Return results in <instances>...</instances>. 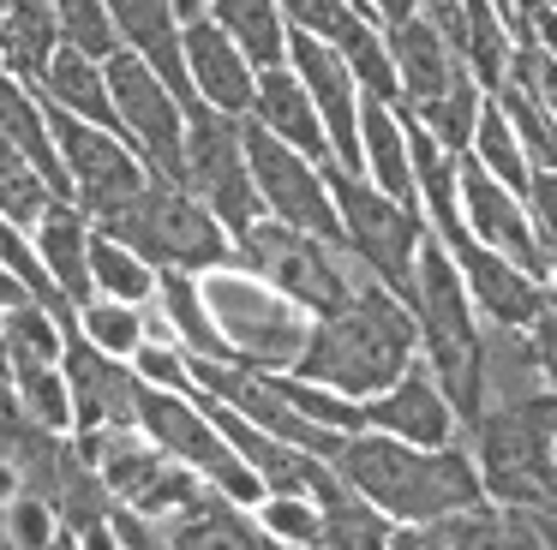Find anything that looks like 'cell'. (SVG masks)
Returning a JSON list of instances; mask_svg holds the SVG:
<instances>
[{"mask_svg":"<svg viewBox=\"0 0 557 550\" xmlns=\"http://www.w3.org/2000/svg\"><path fill=\"white\" fill-rule=\"evenodd\" d=\"M54 550H78V545H73V533H61V538H54Z\"/></svg>","mask_w":557,"mask_h":550,"instance_id":"obj_54","label":"cell"},{"mask_svg":"<svg viewBox=\"0 0 557 550\" xmlns=\"http://www.w3.org/2000/svg\"><path fill=\"white\" fill-rule=\"evenodd\" d=\"M37 96L49 108H61V114L73 120H90V126H109L121 132V120H114V102H109V78H102V60L78 54V48H54L49 72L37 78Z\"/></svg>","mask_w":557,"mask_h":550,"instance_id":"obj_27","label":"cell"},{"mask_svg":"<svg viewBox=\"0 0 557 550\" xmlns=\"http://www.w3.org/2000/svg\"><path fill=\"white\" fill-rule=\"evenodd\" d=\"M234 263L252 270L258 282H270L276 293H288L300 311L312 317H330L342 311L354 293H360L366 270L342 239H318V234H300L288 222H270L258 215L240 239H234Z\"/></svg>","mask_w":557,"mask_h":550,"instance_id":"obj_5","label":"cell"},{"mask_svg":"<svg viewBox=\"0 0 557 550\" xmlns=\"http://www.w3.org/2000/svg\"><path fill=\"white\" fill-rule=\"evenodd\" d=\"M324 179H330V198H336V215H342V246L360 258V270L372 282H384L408 305L413 263H420V246H425V215L396 203L389 191H377L366 174H354L342 162H324Z\"/></svg>","mask_w":557,"mask_h":550,"instance_id":"obj_7","label":"cell"},{"mask_svg":"<svg viewBox=\"0 0 557 550\" xmlns=\"http://www.w3.org/2000/svg\"><path fill=\"white\" fill-rule=\"evenodd\" d=\"M54 24H61V42L78 48L90 60L121 54V30L109 18V0H54Z\"/></svg>","mask_w":557,"mask_h":550,"instance_id":"obj_41","label":"cell"},{"mask_svg":"<svg viewBox=\"0 0 557 550\" xmlns=\"http://www.w3.org/2000/svg\"><path fill=\"white\" fill-rule=\"evenodd\" d=\"M205 18L216 24V30H228L234 48H240L258 72L288 60V18H282L276 0H205Z\"/></svg>","mask_w":557,"mask_h":550,"instance_id":"obj_30","label":"cell"},{"mask_svg":"<svg viewBox=\"0 0 557 550\" xmlns=\"http://www.w3.org/2000/svg\"><path fill=\"white\" fill-rule=\"evenodd\" d=\"M162 533H169L174 550H288L258 526V514L246 502L222 497L216 485H205L174 521H162Z\"/></svg>","mask_w":557,"mask_h":550,"instance_id":"obj_20","label":"cell"},{"mask_svg":"<svg viewBox=\"0 0 557 550\" xmlns=\"http://www.w3.org/2000/svg\"><path fill=\"white\" fill-rule=\"evenodd\" d=\"M389 550H456V545L444 538L437 521H425V526H396V533H389Z\"/></svg>","mask_w":557,"mask_h":550,"instance_id":"obj_51","label":"cell"},{"mask_svg":"<svg viewBox=\"0 0 557 550\" xmlns=\"http://www.w3.org/2000/svg\"><path fill=\"white\" fill-rule=\"evenodd\" d=\"M258 126L270 132V138L294 143L300 155H312V162H330V138H324V120H318L312 96H306V84L294 78V66L282 60V66H264L258 72V90H252V114Z\"/></svg>","mask_w":557,"mask_h":550,"instance_id":"obj_23","label":"cell"},{"mask_svg":"<svg viewBox=\"0 0 557 550\" xmlns=\"http://www.w3.org/2000/svg\"><path fill=\"white\" fill-rule=\"evenodd\" d=\"M480 395L485 407L528 401V395H552L540 377L528 329H504V323H480Z\"/></svg>","mask_w":557,"mask_h":550,"instance_id":"obj_26","label":"cell"},{"mask_svg":"<svg viewBox=\"0 0 557 550\" xmlns=\"http://www.w3.org/2000/svg\"><path fill=\"white\" fill-rule=\"evenodd\" d=\"M181 179L222 227L228 239H240L246 227L264 215L258 203V186H252V167H246V143H240V120L234 114H216V108L198 102L186 114V143H181Z\"/></svg>","mask_w":557,"mask_h":550,"instance_id":"obj_9","label":"cell"},{"mask_svg":"<svg viewBox=\"0 0 557 550\" xmlns=\"http://www.w3.org/2000/svg\"><path fill=\"white\" fill-rule=\"evenodd\" d=\"M366 407V430H384V437L420 442V449H444V442H461V418L449 407V395L437 389L432 365L413 359L389 389H377Z\"/></svg>","mask_w":557,"mask_h":550,"instance_id":"obj_16","label":"cell"},{"mask_svg":"<svg viewBox=\"0 0 557 550\" xmlns=\"http://www.w3.org/2000/svg\"><path fill=\"white\" fill-rule=\"evenodd\" d=\"M252 514L276 545H288V550H312L318 545V502L312 497H276V490H270Z\"/></svg>","mask_w":557,"mask_h":550,"instance_id":"obj_43","label":"cell"},{"mask_svg":"<svg viewBox=\"0 0 557 550\" xmlns=\"http://www.w3.org/2000/svg\"><path fill=\"white\" fill-rule=\"evenodd\" d=\"M102 78H109V102L121 120V138L133 143L150 162V174H181V143H186V114L193 108L174 96V84L162 72H150L133 48L102 60Z\"/></svg>","mask_w":557,"mask_h":550,"instance_id":"obj_12","label":"cell"},{"mask_svg":"<svg viewBox=\"0 0 557 550\" xmlns=\"http://www.w3.org/2000/svg\"><path fill=\"white\" fill-rule=\"evenodd\" d=\"M54 48H61L54 0H0V66L13 78L37 84L49 72Z\"/></svg>","mask_w":557,"mask_h":550,"instance_id":"obj_28","label":"cell"},{"mask_svg":"<svg viewBox=\"0 0 557 550\" xmlns=\"http://www.w3.org/2000/svg\"><path fill=\"white\" fill-rule=\"evenodd\" d=\"M528 341H533V359H540V377H545V389L557 395V293H545L540 317L528 323Z\"/></svg>","mask_w":557,"mask_h":550,"instance_id":"obj_48","label":"cell"},{"mask_svg":"<svg viewBox=\"0 0 557 550\" xmlns=\"http://www.w3.org/2000/svg\"><path fill=\"white\" fill-rule=\"evenodd\" d=\"M468 155H473V162H480L492 179H504L509 191H528V174H533V167H528V150H521V138H516V126H509V114L497 108V96H485Z\"/></svg>","mask_w":557,"mask_h":550,"instance_id":"obj_35","label":"cell"},{"mask_svg":"<svg viewBox=\"0 0 557 550\" xmlns=\"http://www.w3.org/2000/svg\"><path fill=\"white\" fill-rule=\"evenodd\" d=\"M0 329H7V305H0Z\"/></svg>","mask_w":557,"mask_h":550,"instance_id":"obj_56","label":"cell"},{"mask_svg":"<svg viewBox=\"0 0 557 550\" xmlns=\"http://www.w3.org/2000/svg\"><path fill=\"white\" fill-rule=\"evenodd\" d=\"M157 263H145L133 246H121L114 234H90V287L102 299H126V305H150L157 299Z\"/></svg>","mask_w":557,"mask_h":550,"instance_id":"obj_33","label":"cell"},{"mask_svg":"<svg viewBox=\"0 0 557 550\" xmlns=\"http://www.w3.org/2000/svg\"><path fill=\"white\" fill-rule=\"evenodd\" d=\"M42 108H49V102H42ZM49 132H54V150H61L73 203L90 215V222L126 210V203L145 191L150 162L121 138V132L90 126V120H73V114H61V108H49Z\"/></svg>","mask_w":557,"mask_h":550,"instance_id":"obj_10","label":"cell"},{"mask_svg":"<svg viewBox=\"0 0 557 550\" xmlns=\"http://www.w3.org/2000/svg\"><path fill=\"white\" fill-rule=\"evenodd\" d=\"M138 430H145L150 442H157L169 461L193 466L205 485H216L222 497L246 502V509H258L264 502V485H258V473L234 454V442L216 430V418L198 407V395H174V389H150L138 395Z\"/></svg>","mask_w":557,"mask_h":550,"instance_id":"obj_8","label":"cell"},{"mask_svg":"<svg viewBox=\"0 0 557 550\" xmlns=\"http://www.w3.org/2000/svg\"><path fill=\"white\" fill-rule=\"evenodd\" d=\"M288 30H306V36H324L336 42V30L354 18V0H276Z\"/></svg>","mask_w":557,"mask_h":550,"instance_id":"obj_46","label":"cell"},{"mask_svg":"<svg viewBox=\"0 0 557 550\" xmlns=\"http://www.w3.org/2000/svg\"><path fill=\"white\" fill-rule=\"evenodd\" d=\"M126 365H133L138 383H150V389H174V395H193L198 389V383H193V359H186L181 341H157V335H145Z\"/></svg>","mask_w":557,"mask_h":550,"instance_id":"obj_44","label":"cell"},{"mask_svg":"<svg viewBox=\"0 0 557 550\" xmlns=\"http://www.w3.org/2000/svg\"><path fill=\"white\" fill-rule=\"evenodd\" d=\"M497 108L509 114V126H516L521 150H528V167H557V108L540 102V96L516 90V84H504V90H492Z\"/></svg>","mask_w":557,"mask_h":550,"instance_id":"obj_38","label":"cell"},{"mask_svg":"<svg viewBox=\"0 0 557 550\" xmlns=\"http://www.w3.org/2000/svg\"><path fill=\"white\" fill-rule=\"evenodd\" d=\"M336 54H342V66L354 72V84H360L366 102H401L396 60H389V36L377 30L372 18H360V12H354V18L336 30Z\"/></svg>","mask_w":557,"mask_h":550,"instance_id":"obj_32","label":"cell"},{"mask_svg":"<svg viewBox=\"0 0 557 550\" xmlns=\"http://www.w3.org/2000/svg\"><path fill=\"white\" fill-rule=\"evenodd\" d=\"M456 186H461V222H468V239L504 251L509 263H521V270H533L545 282V275H552V246H545L540 227H533L528 198L509 191L504 179H492L473 155H456Z\"/></svg>","mask_w":557,"mask_h":550,"instance_id":"obj_13","label":"cell"},{"mask_svg":"<svg viewBox=\"0 0 557 550\" xmlns=\"http://www.w3.org/2000/svg\"><path fill=\"white\" fill-rule=\"evenodd\" d=\"M449 251H456V270H461V282H468V299H473V311H480V323L528 329V323L540 317L552 282H540L533 270L509 263L504 251L480 246V239H461V246H449Z\"/></svg>","mask_w":557,"mask_h":550,"instance_id":"obj_17","label":"cell"},{"mask_svg":"<svg viewBox=\"0 0 557 550\" xmlns=\"http://www.w3.org/2000/svg\"><path fill=\"white\" fill-rule=\"evenodd\" d=\"M198 490H205V478H198L193 466L169 461V466H162V473L150 478L145 490H138L133 502H121V509H133V514H145V521H157V526H162V521H174V514H181L186 502L198 497Z\"/></svg>","mask_w":557,"mask_h":550,"instance_id":"obj_42","label":"cell"},{"mask_svg":"<svg viewBox=\"0 0 557 550\" xmlns=\"http://www.w3.org/2000/svg\"><path fill=\"white\" fill-rule=\"evenodd\" d=\"M509 54H516V30L497 0H461V66L480 78V90H504Z\"/></svg>","mask_w":557,"mask_h":550,"instance_id":"obj_31","label":"cell"},{"mask_svg":"<svg viewBox=\"0 0 557 550\" xmlns=\"http://www.w3.org/2000/svg\"><path fill=\"white\" fill-rule=\"evenodd\" d=\"M49 203H54V186L13 150V143L0 138V215L18 222V227H37Z\"/></svg>","mask_w":557,"mask_h":550,"instance_id":"obj_39","label":"cell"},{"mask_svg":"<svg viewBox=\"0 0 557 550\" xmlns=\"http://www.w3.org/2000/svg\"><path fill=\"white\" fill-rule=\"evenodd\" d=\"M114 533H121V550H174L169 533H162L157 521H145V514L121 509V502H114Z\"/></svg>","mask_w":557,"mask_h":550,"instance_id":"obj_49","label":"cell"},{"mask_svg":"<svg viewBox=\"0 0 557 550\" xmlns=\"http://www.w3.org/2000/svg\"><path fill=\"white\" fill-rule=\"evenodd\" d=\"M384 36H389V60H396V84H401V102H396L401 114H420L425 102H437L456 84V72H468L461 54L425 18H408Z\"/></svg>","mask_w":557,"mask_h":550,"instance_id":"obj_21","label":"cell"},{"mask_svg":"<svg viewBox=\"0 0 557 550\" xmlns=\"http://www.w3.org/2000/svg\"><path fill=\"white\" fill-rule=\"evenodd\" d=\"M109 18L121 30V48H133L150 72H162L174 84V96L186 108H198L193 78H186V48H181L186 18L174 12V0H109Z\"/></svg>","mask_w":557,"mask_h":550,"instance_id":"obj_19","label":"cell"},{"mask_svg":"<svg viewBox=\"0 0 557 550\" xmlns=\"http://www.w3.org/2000/svg\"><path fill=\"white\" fill-rule=\"evenodd\" d=\"M78 335H85L90 347H102V353H114V359H133L138 353V341L150 335V323H145V305H126V299H85L78 305Z\"/></svg>","mask_w":557,"mask_h":550,"instance_id":"obj_37","label":"cell"},{"mask_svg":"<svg viewBox=\"0 0 557 550\" xmlns=\"http://www.w3.org/2000/svg\"><path fill=\"white\" fill-rule=\"evenodd\" d=\"M288 66H294V78L306 84L318 120H324L330 162H342V167L360 174V102L366 96H360V84H354V72L342 66L336 42L306 36V30H288Z\"/></svg>","mask_w":557,"mask_h":550,"instance_id":"obj_14","label":"cell"},{"mask_svg":"<svg viewBox=\"0 0 557 550\" xmlns=\"http://www.w3.org/2000/svg\"><path fill=\"white\" fill-rule=\"evenodd\" d=\"M0 550H25V545L13 538V526H7V502H0Z\"/></svg>","mask_w":557,"mask_h":550,"instance_id":"obj_52","label":"cell"},{"mask_svg":"<svg viewBox=\"0 0 557 550\" xmlns=\"http://www.w3.org/2000/svg\"><path fill=\"white\" fill-rule=\"evenodd\" d=\"M13 389L25 401V413L37 418L42 430H73V389H66L61 365H18Z\"/></svg>","mask_w":557,"mask_h":550,"instance_id":"obj_40","label":"cell"},{"mask_svg":"<svg viewBox=\"0 0 557 550\" xmlns=\"http://www.w3.org/2000/svg\"><path fill=\"white\" fill-rule=\"evenodd\" d=\"M330 466H336L342 485H354L366 502H377L396 526H425V521H444L456 509L485 502L468 442L420 449V442L384 437V430H354L330 454Z\"/></svg>","mask_w":557,"mask_h":550,"instance_id":"obj_1","label":"cell"},{"mask_svg":"<svg viewBox=\"0 0 557 550\" xmlns=\"http://www.w3.org/2000/svg\"><path fill=\"white\" fill-rule=\"evenodd\" d=\"M354 12H360V18H372L377 30H396V24L420 18V0H354Z\"/></svg>","mask_w":557,"mask_h":550,"instance_id":"obj_50","label":"cell"},{"mask_svg":"<svg viewBox=\"0 0 557 550\" xmlns=\"http://www.w3.org/2000/svg\"><path fill=\"white\" fill-rule=\"evenodd\" d=\"M174 12H181V18L193 24V18H205V0H174Z\"/></svg>","mask_w":557,"mask_h":550,"instance_id":"obj_53","label":"cell"},{"mask_svg":"<svg viewBox=\"0 0 557 550\" xmlns=\"http://www.w3.org/2000/svg\"><path fill=\"white\" fill-rule=\"evenodd\" d=\"M389 533H396V521L377 502H366L354 485L330 478L318 490V545L312 550H389Z\"/></svg>","mask_w":557,"mask_h":550,"instance_id":"obj_29","label":"cell"},{"mask_svg":"<svg viewBox=\"0 0 557 550\" xmlns=\"http://www.w3.org/2000/svg\"><path fill=\"white\" fill-rule=\"evenodd\" d=\"M360 174L396 203L420 210L413 191V155H408V120L396 102H360Z\"/></svg>","mask_w":557,"mask_h":550,"instance_id":"obj_25","label":"cell"},{"mask_svg":"<svg viewBox=\"0 0 557 550\" xmlns=\"http://www.w3.org/2000/svg\"><path fill=\"white\" fill-rule=\"evenodd\" d=\"M61 371H66V389H73V430H109V425H138V371L126 359L90 347L85 335H66V353H61Z\"/></svg>","mask_w":557,"mask_h":550,"instance_id":"obj_15","label":"cell"},{"mask_svg":"<svg viewBox=\"0 0 557 550\" xmlns=\"http://www.w3.org/2000/svg\"><path fill=\"white\" fill-rule=\"evenodd\" d=\"M461 442H468L492 502H504V509H552L557 502V395L480 407Z\"/></svg>","mask_w":557,"mask_h":550,"instance_id":"obj_3","label":"cell"},{"mask_svg":"<svg viewBox=\"0 0 557 550\" xmlns=\"http://www.w3.org/2000/svg\"><path fill=\"white\" fill-rule=\"evenodd\" d=\"M102 234H114L121 246H133L145 263H157V270H222V263H234V239L228 227L216 222V215L205 210V203L193 198V191L181 186V179L169 174H150L145 191H138L126 210L102 215Z\"/></svg>","mask_w":557,"mask_h":550,"instance_id":"obj_4","label":"cell"},{"mask_svg":"<svg viewBox=\"0 0 557 550\" xmlns=\"http://www.w3.org/2000/svg\"><path fill=\"white\" fill-rule=\"evenodd\" d=\"M240 143H246V167H252L258 203H264L270 222H288L318 239H342V215H336V198H330L324 162H312L294 143L270 138L258 120H240Z\"/></svg>","mask_w":557,"mask_h":550,"instance_id":"obj_11","label":"cell"},{"mask_svg":"<svg viewBox=\"0 0 557 550\" xmlns=\"http://www.w3.org/2000/svg\"><path fill=\"white\" fill-rule=\"evenodd\" d=\"M0 138L13 143L30 167L54 186V198H73L66 186V167H61V150H54V132H49V108H42L37 84L13 78V72L0 66Z\"/></svg>","mask_w":557,"mask_h":550,"instance_id":"obj_24","label":"cell"},{"mask_svg":"<svg viewBox=\"0 0 557 550\" xmlns=\"http://www.w3.org/2000/svg\"><path fill=\"white\" fill-rule=\"evenodd\" d=\"M545 282H552V293H557V251H552V275H545Z\"/></svg>","mask_w":557,"mask_h":550,"instance_id":"obj_55","label":"cell"},{"mask_svg":"<svg viewBox=\"0 0 557 550\" xmlns=\"http://www.w3.org/2000/svg\"><path fill=\"white\" fill-rule=\"evenodd\" d=\"M420 359V323L413 311L389 293L384 282L366 275L360 293L330 317H312V341H306L294 377L342 389L348 401H372L377 389L401 377Z\"/></svg>","mask_w":557,"mask_h":550,"instance_id":"obj_2","label":"cell"},{"mask_svg":"<svg viewBox=\"0 0 557 550\" xmlns=\"http://www.w3.org/2000/svg\"><path fill=\"white\" fill-rule=\"evenodd\" d=\"M480 108H485V90H480V78L473 72H456V84H449L437 102H425L420 114V126L432 132L437 143H444L449 155H468V143H473V126H480Z\"/></svg>","mask_w":557,"mask_h":550,"instance_id":"obj_36","label":"cell"},{"mask_svg":"<svg viewBox=\"0 0 557 550\" xmlns=\"http://www.w3.org/2000/svg\"><path fill=\"white\" fill-rule=\"evenodd\" d=\"M528 210H533V227H540V239L557 251V167H533L528 174Z\"/></svg>","mask_w":557,"mask_h":550,"instance_id":"obj_47","label":"cell"},{"mask_svg":"<svg viewBox=\"0 0 557 550\" xmlns=\"http://www.w3.org/2000/svg\"><path fill=\"white\" fill-rule=\"evenodd\" d=\"M66 323L42 305H13L7 311V329H0V365L18 371V365H61L66 353Z\"/></svg>","mask_w":557,"mask_h":550,"instance_id":"obj_34","label":"cell"},{"mask_svg":"<svg viewBox=\"0 0 557 550\" xmlns=\"http://www.w3.org/2000/svg\"><path fill=\"white\" fill-rule=\"evenodd\" d=\"M90 234H97V222H90L73 198H54L49 210H42V222L30 227L42 270L54 275V287H61V299L73 311L85 305V299H97V287H90Z\"/></svg>","mask_w":557,"mask_h":550,"instance_id":"obj_22","label":"cell"},{"mask_svg":"<svg viewBox=\"0 0 557 550\" xmlns=\"http://www.w3.org/2000/svg\"><path fill=\"white\" fill-rule=\"evenodd\" d=\"M7 526H13V538L25 550H54V538L66 533L61 514H54L42 497H30V490H13V497H7Z\"/></svg>","mask_w":557,"mask_h":550,"instance_id":"obj_45","label":"cell"},{"mask_svg":"<svg viewBox=\"0 0 557 550\" xmlns=\"http://www.w3.org/2000/svg\"><path fill=\"white\" fill-rule=\"evenodd\" d=\"M186 48V78H193V96L216 114L246 120L252 114V90H258V66L234 48L228 30H216L210 18H193L181 36Z\"/></svg>","mask_w":557,"mask_h":550,"instance_id":"obj_18","label":"cell"},{"mask_svg":"<svg viewBox=\"0 0 557 550\" xmlns=\"http://www.w3.org/2000/svg\"><path fill=\"white\" fill-rule=\"evenodd\" d=\"M205 287V305L216 317L222 341L240 365L252 371H294L312 341V311H300L288 293H276L270 282H258L240 263H222V270L198 275Z\"/></svg>","mask_w":557,"mask_h":550,"instance_id":"obj_6","label":"cell"}]
</instances>
